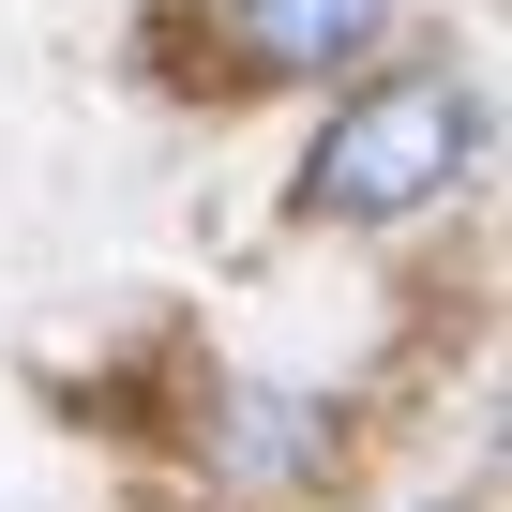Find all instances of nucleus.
<instances>
[{
	"instance_id": "obj_2",
	"label": "nucleus",
	"mask_w": 512,
	"mask_h": 512,
	"mask_svg": "<svg viewBox=\"0 0 512 512\" xmlns=\"http://www.w3.org/2000/svg\"><path fill=\"white\" fill-rule=\"evenodd\" d=\"M211 16L256 76H347L362 46H392V0H211Z\"/></svg>"
},
{
	"instance_id": "obj_1",
	"label": "nucleus",
	"mask_w": 512,
	"mask_h": 512,
	"mask_svg": "<svg viewBox=\"0 0 512 512\" xmlns=\"http://www.w3.org/2000/svg\"><path fill=\"white\" fill-rule=\"evenodd\" d=\"M467 166H482V91H467V76H377L362 106L317 121L302 211H317V226H407V211H437Z\"/></svg>"
}]
</instances>
